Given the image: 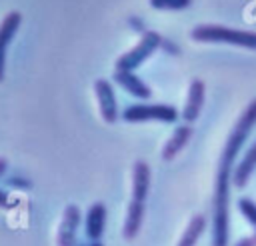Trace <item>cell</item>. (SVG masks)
Returning a JSON list of instances; mask_svg holds the SVG:
<instances>
[{
    "label": "cell",
    "mask_w": 256,
    "mask_h": 246,
    "mask_svg": "<svg viewBox=\"0 0 256 246\" xmlns=\"http://www.w3.org/2000/svg\"><path fill=\"white\" fill-rule=\"evenodd\" d=\"M238 210L242 212V216L254 226L256 230V202H252L250 198H240L238 200Z\"/></svg>",
    "instance_id": "obj_17"
},
{
    "label": "cell",
    "mask_w": 256,
    "mask_h": 246,
    "mask_svg": "<svg viewBox=\"0 0 256 246\" xmlns=\"http://www.w3.org/2000/svg\"><path fill=\"white\" fill-rule=\"evenodd\" d=\"M114 82L116 84H120L128 94H132V96H136V98H142V100H148L150 96H152V90H150V86L144 82V80H140L134 72H126V70H116L114 72Z\"/></svg>",
    "instance_id": "obj_9"
},
{
    "label": "cell",
    "mask_w": 256,
    "mask_h": 246,
    "mask_svg": "<svg viewBox=\"0 0 256 246\" xmlns=\"http://www.w3.org/2000/svg\"><path fill=\"white\" fill-rule=\"evenodd\" d=\"M234 246H256V234H254V236H246V238L238 240Z\"/></svg>",
    "instance_id": "obj_18"
},
{
    "label": "cell",
    "mask_w": 256,
    "mask_h": 246,
    "mask_svg": "<svg viewBox=\"0 0 256 246\" xmlns=\"http://www.w3.org/2000/svg\"><path fill=\"white\" fill-rule=\"evenodd\" d=\"M204 96H206V86L202 80H192L188 88V98L182 110V120L184 122H194L200 116V110L204 106Z\"/></svg>",
    "instance_id": "obj_7"
},
{
    "label": "cell",
    "mask_w": 256,
    "mask_h": 246,
    "mask_svg": "<svg viewBox=\"0 0 256 246\" xmlns=\"http://www.w3.org/2000/svg\"><path fill=\"white\" fill-rule=\"evenodd\" d=\"M204 228H206V218L202 214L192 216V220L188 222V226H186V230H184L178 246H196L198 238L204 234Z\"/></svg>",
    "instance_id": "obj_15"
},
{
    "label": "cell",
    "mask_w": 256,
    "mask_h": 246,
    "mask_svg": "<svg viewBox=\"0 0 256 246\" xmlns=\"http://www.w3.org/2000/svg\"><path fill=\"white\" fill-rule=\"evenodd\" d=\"M104 224H106V206L102 202H94L86 214V236L92 242H98L104 232Z\"/></svg>",
    "instance_id": "obj_12"
},
{
    "label": "cell",
    "mask_w": 256,
    "mask_h": 246,
    "mask_svg": "<svg viewBox=\"0 0 256 246\" xmlns=\"http://www.w3.org/2000/svg\"><path fill=\"white\" fill-rule=\"evenodd\" d=\"M254 170H256V142L246 150L242 160L234 166V170H232V184L236 188H244L248 184V180H250Z\"/></svg>",
    "instance_id": "obj_10"
},
{
    "label": "cell",
    "mask_w": 256,
    "mask_h": 246,
    "mask_svg": "<svg viewBox=\"0 0 256 246\" xmlns=\"http://www.w3.org/2000/svg\"><path fill=\"white\" fill-rule=\"evenodd\" d=\"M90 246H102V244H100V242H92Z\"/></svg>",
    "instance_id": "obj_21"
},
{
    "label": "cell",
    "mask_w": 256,
    "mask_h": 246,
    "mask_svg": "<svg viewBox=\"0 0 256 246\" xmlns=\"http://www.w3.org/2000/svg\"><path fill=\"white\" fill-rule=\"evenodd\" d=\"M256 126V98L250 100V104L244 108L240 118L236 120L224 148L220 154L218 162V172H216V188H214V216H212V246H228L230 240V212H228V202H230V182H232V170H234V160L248 138L250 130Z\"/></svg>",
    "instance_id": "obj_1"
},
{
    "label": "cell",
    "mask_w": 256,
    "mask_h": 246,
    "mask_svg": "<svg viewBox=\"0 0 256 246\" xmlns=\"http://www.w3.org/2000/svg\"><path fill=\"white\" fill-rule=\"evenodd\" d=\"M190 38L198 42H224V44L256 50V32L234 30V28L220 26V24H198L192 28Z\"/></svg>",
    "instance_id": "obj_2"
},
{
    "label": "cell",
    "mask_w": 256,
    "mask_h": 246,
    "mask_svg": "<svg viewBox=\"0 0 256 246\" xmlns=\"http://www.w3.org/2000/svg\"><path fill=\"white\" fill-rule=\"evenodd\" d=\"M0 208H8V196L2 190H0Z\"/></svg>",
    "instance_id": "obj_19"
},
{
    "label": "cell",
    "mask_w": 256,
    "mask_h": 246,
    "mask_svg": "<svg viewBox=\"0 0 256 246\" xmlns=\"http://www.w3.org/2000/svg\"><path fill=\"white\" fill-rule=\"evenodd\" d=\"M144 212H146L144 202H136V200H132V202L128 204L126 220H124V230H122V234H124L126 240L134 238V236L140 232L142 222H144Z\"/></svg>",
    "instance_id": "obj_14"
},
{
    "label": "cell",
    "mask_w": 256,
    "mask_h": 246,
    "mask_svg": "<svg viewBox=\"0 0 256 246\" xmlns=\"http://www.w3.org/2000/svg\"><path fill=\"white\" fill-rule=\"evenodd\" d=\"M126 122H176L178 112L170 104H130L122 112Z\"/></svg>",
    "instance_id": "obj_4"
},
{
    "label": "cell",
    "mask_w": 256,
    "mask_h": 246,
    "mask_svg": "<svg viewBox=\"0 0 256 246\" xmlns=\"http://www.w3.org/2000/svg\"><path fill=\"white\" fill-rule=\"evenodd\" d=\"M20 22H22L20 12H8L0 24V82H2L4 70H6V48H8L10 40L14 38V34L18 32Z\"/></svg>",
    "instance_id": "obj_6"
},
{
    "label": "cell",
    "mask_w": 256,
    "mask_h": 246,
    "mask_svg": "<svg viewBox=\"0 0 256 246\" xmlns=\"http://www.w3.org/2000/svg\"><path fill=\"white\" fill-rule=\"evenodd\" d=\"M94 92H96V98H98V106H100L102 118L108 124L116 122V118H118V104H116V96H114L112 84L108 80L100 78V80L94 82Z\"/></svg>",
    "instance_id": "obj_5"
},
{
    "label": "cell",
    "mask_w": 256,
    "mask_h": 246,
    "mask_svg": "<svg viewBox=\"0 0 256 246\" xmlns=\"http://www.w3.org/2000/svg\"><path fill=\"white\" fill-rule=\"evenodd\" d=\"M192 126L190 124H182V126H178L174 132H172V136L168 138V142L164 144V148H162V158L164 160H172V158H176V154L190 142V138H192Z\"/></svg>",
    "instance_id": "obj_13"
},
{
    "label": "cell",
    "mask_w": 256,
    "mask_h": 246,
    "mask_svg": "<svg viewBox=\"0 0 256 246\" xmlns=\"http://www.w3.org/2000/svg\"><path fill=\"white\" fill-rule=\"evenodd\" d=\"M192 4V0H150V6L156 10H184Z\"/></svg>",
    "instance_id": "obj_16"
},
{
    "label": "cell",
    "mask_w": 256,
    "mask_h": 246,
    "mask_svg": "<svg viewBox=\"0 0 256 246\" xmlns=\"http://www.w3.org/2000/svg\"><path fill=\"white\" fill-rule=\"evenodd\" d=\"M6 168H8V162H6L4 158H0V176L6 172Z\"/></svg>",
    "instance_id": "obj_20"
},
{
    "label": "cell",
    "mask_w": 256,
    "mask_h": 246,
    "mask_svg": "<svg viewBox=\"0 0 256 246\" xmlns=\"http://www.w3.org/2000/svg\"><path fill=\"white\" fill-rule=\"evenodd\" d=\"M162 44V38L158 32H152V30H146L140 38V42L128 50L126 54H122L118 60H116V70H126V72H134L138 66H142Z\"/></svg>",
    "instance_id": "obj_3"
},
{
    "label": "cell",
    "mask_w": 256,
    "mask_h": 246,
    "mask_svg": "<svg viewBox=\"0 0 256 246\" xmlns=\"http://www.w3.org/2000/svg\"><path fill=\"white\" fill-rule=\"evenodd\" d=\"M150 188V168L144 160H138L132 170V200L144 202Z\"/></svg>",
    "instance_id": "obj_11"
},
{
    "label": "cell",
    "mask_w": 256,
    "mask_h": 246,
    "mask_svg": "<svg viewBox=\"0 0 256 246\" xmlns=\"http://www.w3.org/2000/svg\"><path fill=\"white\" fill-rule=\"evenodd\" d=\"M78 226H80V210L78 206L70 204L66 206L64 216H62V224L58 230V246H74Z\"/></svg>",
    "instance_id": "obj_8"
}]
</instances>
